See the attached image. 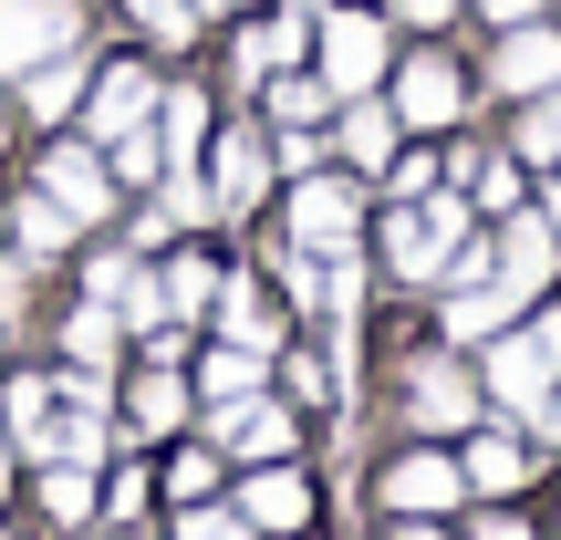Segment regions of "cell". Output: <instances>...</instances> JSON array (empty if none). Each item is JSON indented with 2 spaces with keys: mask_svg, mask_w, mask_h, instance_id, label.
<instances>
[{
  "mask_svg": "<svg viewBox=\"0 0 561 540\" xmlns=\"http://www.w3.org/2000/svg\"><path fill=\"white\" fill-rule=\"evenodd\" d=\"M229 333H240V343H271V301L261 291H229Z\"/></svg>",
  "mask_w": 561,
  "mask_h": 540,
  "instance_id": "cell-34",
  "label": "cell"
},
{
  "mask_svg": "<svg viewBox=\"0 0 561 540\" xmlns=\"http://www.w3.org/2000/svg\"><path fill=\"white\" fill-rule=\"evenodd\" d=\"M83 115H94V136H104V146H115V136H125V125H146V115H157V83H146V73H136V62H115V73H104V83H94V104H83Z\"/></svg>",
  "mask_w": 561,
  "mask_h": 540,
  "instance_id": "cell-9",
  "label": "cell"
},
{
  "mask_svg": "<svg viewBox=\"0 0 561 540\" xmlns=\"http://www.w3.org/2000/svg\"><path fill=\"white\" fill-rule=\"evenodd\" d=\"M21 240H32V250H62V240H73V219H62L53 198H32V208H21Z\"/></svg>",
  "mask_w": 561,
  "mask_h": 540,
  "instance_id": "cell-30",
  "label": "cell"
},
{
  "mask_svg": "<svg viewBox=\"0 0 561 540\" xmlns=\"http://www.w3.org/2000/svg\"><path fill=\"white\" fill-rule=\"evenodd\" d=\"M468 240V219H458V198H437V208H405L396 229H385V261H396L405 280H447V250Z\"/></svg>",
  "mask_w": 561,
  "mask_h": 540,
  "instance_id": "cell-4",
  "label": "cell"
},
{
  "mask_svg": "<svg viewBox=\"0 0 561 540\" xmlns=\"http://www.w3.org/2000/svg\"><path fill=\"white\" fill-rule=\"evenodd\" d=\"M458 468H447V458H405V468H385V499H396V509H447V499H458Z\"/></svg>",
  "mask_w": 561,
  "mask_h": 540,
  "instance_id": "cell-13",
  "label": "cell"
},
{
  "mask_svg": "<svg viewBox=\"0 0 561 540\" xmlns=\"http://www.w3.org/2000/svg\"><path fill=\"white\" fill-rule=\"evenodd\" d=\"M83 11L73 0H0V73H32L42 53H73Z\"/></svg>",
  "mask_w": 561,
  "mask_h": 540,
  "instance_id": "cell-2",
  "label": "cell"
},
{
  "mask_svg": "<svg viewBox=\"0 0 561 540\" xmlns=\"http://www.w3.org/2000/svg\"><path fill=\"white\" fill-rule=\"evenodd\" d=\"M343 157H354V166H385V157H396V104L354 94V115H343Z\"/></svg>",
  "mask_w": 561,
  "mask_h": 540,
  "instance_id": "cell-17",
  "label": "cell"
},
{
  "mask_svg": "<svg viewBox=\"0 0 561 540\" xmlns=\"http://www.w3.org/2000/svg\"><path fill=\"white\" fill-rule=\"evenodd\" d=\"M354 229H364L354 187L312 177V187H301V198H291V240H301V250H343V240H354Z\"/></svg>",
  "mask_w": 561,
  "mask_h": 540,
  "instance_id": "cell-7",
  "label": "cell"
},
{
  "mask_svg": "<svg viewBox=\"0 0 561 540\" xmlns=\"http://www.w3.org/2000/svg\"><path fill=\"white\" fill-rule=\"evenodd\" d=\"M11 426H21V447L32 458H83L94 468L104 458V426H94V395H62V384H11Z\"/></svg>",
  "mask_w": 561,
  "mask_h": 540,
  "instance_id": "cell-1",
  "label": "cell"
},
{
  "mask_svg": "<svg viewBox=\"0 0 561 540\" xmlns=\"http://www.w3.org/2000/svg\"><path fill=\"white\" fill-rule=\"evenodd\" d=\"M489 11H500V21H541V0H489Z\"/></svg>",
  "mask_w": 561,
  "mask_h": 540,
  "instance_id": "cell-36",
  "label": "cell"
},
{
  "mask_svg": "<svg viewBox=\"0 0 561 540\" xmlns=\"http://www.w3.org/2000/svg\"><path fill=\"white\" fill-rule=\"evenodd\" d=\"M187 11H229V0H187Z\"/></svg>",
  "mask_w": 561,
  "mask_h": 540,
  "instance_id": "cell-41",
  "label": "cell"
},
{
  "mask_svg": "<svg viewBox=\"0 0 561 540\" xmlns=\"http://www.w3.org/2000/svg\"><path fill=\"white\" fill-rule=\"evenodd\" d=\"M322 94H333V83H280L271 115H280V125H312V115H322Z\"/></svg>",
  "mask_w": 561,
  "mask_h": 540,
  "instance_id": "cell-32",
  "label": "cell"
},
{
  "mask_svg": "<svg viewBox=\"0 0 561 540\" xmlns=\"http://www.w3.org/2000/svg\"><path fill=\"white\" fill-rule=\"evenodd\" d=\"M520 468H530V458H520L510 437H479V447H468V468H458V479H468V489H520Z\"/></svg>",
  "mask_w": 561,
  "mask_h": 540,
  "instance_id": "cell-21",
  "label": "cell"
},
{
  "mask_svg": "<svg viewBox=\"0 0 561 540\" xmlns=\"http://www.w3.org/2000/svg\"><path fill=\"white\" fill-rule=\"evenodd\" d=\"M396 11H405V21H447V0H396Z\"/></svg>",
  "mask_w": 561,
  "mask_h": 540,
  "instance_id": "cell-37",
  "label": "cell"
},
{
  "mask_svg": "<svg viewBox=\"0 0 561 540\" xmlns=\"http://www.w3.org/2000/svg\"><path fill=\"white\" fill-rule=\"evenodd\" d=\"M178 416H187V384L178 375H146L136 384V426H178Z\"/></svg>",
  "mask_w": 561,
  "mask_h": 540,
  "instance_id": "cell-27",
  "label": "cell"
},
{
  "mask_svg": "<svg viewBox=\"0 0 561 540\" xmlns=\"http://www.w3.org/2000/svg\"><path fill=\"white\" fill-rule=\"evenodd\" d=\"M510 301H520L510 280H458V291H447V333H500Z\"/></svg>",
  "mask_w": 561,
  "mask_h": 540,
  "instance_id": "cell-16",
  "label": "cell"
},
{
  "mask_svg": "<svg viewBox=\"0 0 561 540\" xmlns=\"http://www.w3.org/2000/svg\"><path fill=\"white\" fill-rule=\"evenodd\" d=\"M500 280H510V291H541V280H551V261H561V240H551V219H510V240H500Z\"/></svg>",
  "mask_w": 561,
  "mask_h": 540,
  "instance_id": "cell-12",
  "label": "cell"
},
{
  "mask_svg": "<svg viewBox=\"0 0 561 540\" xmlns=\"http://www.w3.org/2000/svg\"><path fill=\"white\" fill-rule=\"evenodd\" d=\"M178 540H250V520H240V509H187Z\"/></svg>",
  "mask_w": 561,
  "mask_h": 540,
  "instance_id": "cell-31",
  "label": "cell"
},
{
  "mask_svg": "<svg viewBox=\"0 0 561 540\" xmlns=\"http://www.w3.org/2000/svg\"><path fill=\"white\" fill-rule=\"evenodd\" d=\"M42 509H53V520H83V509H94V479H83V458H53V479H42Z\"/></svg>",
  "mask_w": 561,
  "mask_h": 540,
  "instance_id": "cell-22",
  "label": "cell"
},
{
  "mask_svg": "<svg viewBox=\"0 0 561 540\" xmlns=\"http://www.w3.org/2000/svg\"><path fill=\"white\" fill-rule=\"evenodd\" d=\"M458 104H468L458 62L416 53V62H405V73H396V115H405V125H458Z\"/></svg>",
  "mask_w": 561,
  "mask_h": 540,
  "instance_id": "cell-5",
  "label": "cell"
},
{
  "mask_svg": "<svg viewBox=\"0 0 561 540\" xmlns=\"http://www.w3.org/2000/svg\"><path fill=\"white\" fill-rule=\"evenodd\" d=\"M396 540H437V530H396Z\"/></svg>",
  "mask_w": 561,
  "mask_h": 540,
  "instance_id": "cell-43",
  "label": "cell"
},
{
  "mask_svg": "<svg viewBox=\"0 0 561 540\" xmlns=\"http://www.w3.org/2000/svg\"><path fill=\"white\" fill-rule=\"evenodd\" d=\"M157 157H167V146L146 136V125H125V136H115V166H125V177H157Z\"/></svg>",
  "mask_w": 561,
  "mask_h": 540,
  "instance_id": "cell-33",
  "label": "cell"
},
{
  "mask_svg": "<svg viewBox=\"0 0 561 540\" xmlns=\"http://www.w3.org/2000/svg\"><path fill=\"white\" fill-rule=\"evenodd\" d=\"M219 437L229 447H240V458H280V447H291V416H280V405H229V416H219Z\"/></svg>",
  "mask_w": 561,
  "mask_h": 540,
  "instance_id": "cell-15",
  "label": "cell"
},
{
  "mask_svg": "<svg viewBox=\"0 0 561 540\" xmlns=\"http://www.w3.org/2000/svg\"><path fill=\"white\" fill-rule=\"evenodd\" d=\"M541 437H561V384H551V395H541Z\"/></svg>",
  "mask_w": 561,
  "mask_h": 540,
  "instance_id": "cell-38",
  "label": "cell"
},
{
  "mask_svg": "<svg viewBox=\"0 0 561 540\" xmlns=\"http://www.w3.org/2000/svg\"><path fill=\"white\" fill-rule=\"evenodd\" d=\"M125 11H136L157 42H187V32H198V11H187V0H125Z\"/></svg>",
  "mask_w": 561,
  "mask_h": 540,
  "instance_id": "cell-29",
  "label": "cell"
},
{
  "mask_svg": "<svg viewBox=\"0 0 561 540\" xmlns=\"http://www.w3.org/2000/svg\"><path fill=\"white\" fill-rule=\"evenodd\" d=\"M42 198H53L62 208V219H104V208H115V187H104V157H83V146H62V157L53 166H42Z\"/></svg>",
  "mask_w": 561,
  "mask_h": 540,
  "instance_id": "cell-6",
  "label": "cell"
},
{
  "mask_svg": "<svg viewBox=\"0 0 561 540\" xmlns=\"http://www.w3.org/2000/svg\"><path fill=\"white\" fill-rule=\"evenodd\" d=\"M104 343H115V312H104V301H94V312L73 322V364H104Z\"/></svg>",
  "mask_w": 561,
  "mask_h": 540,
  "instance_id": "cell-35",
  "label": "cell"
},
{
  "mask_svg": "<svg viewBox=\"0 0 561 540\" xmlns=\"http://www.w3.org/2000/svg\"><path fill=\"white\" fill-rule=\"evenodd\" d=\"M520 157H530V166H541V157H561V83H551L541 104H520Z\"/></svg>",
  "mask_w": 561,
  "mask_h": 540,
  "instance_id": "cell-23",
  "label": "cell"
},
{
  "mask_svg": "<svg viewBox=\"0 0 561 540\" xmlns=\"http://www.w3.org/2000/svg\"><path fill=\"white\" fill-rule=\"evenodd\" d=\"M468 416H479V384H468L458 364H416V426H447V437H458Z\"/></svg>",
  "mask_w": 561,
  "mask_h": 540,
  "instance_id": "cell-11",
  "label": "cell"
},
{
  "mask_svg": "<svg viewBox=\"0 0 561 540\" xmlns=\"http://www.w3.org/2000/svg\"><path fill=\"white\" fill-rule=\"evenodd\" d=\"M198 384H208V395H219V405L261 395V343H229V354H208V364H198Z\"/></svg>",
  "mask_w": 561,
  "mask_h": 540,
  "instance_id": "cell-18",
  "label": "cell"
},
{
  "mask_svg": "<svg viewBox=\"0 0 561 540\" xmlns=\"http://www.w3.org/2000/svg\"><path fill=\"white\" fill-rule=\"evenodd\" d=\"M479 540H530V530H520V520H489V530H479Z\"/></svg>",
  "mask_w": 561,
  "mask_h": 540,
  "instance_id": "cell-40",
  "label": "cell"
},
{
  "mask_svg": "<svg viewBox=\"0 0 561 540\" xmlns=\"http://www.w3.org/2000/svg\"><path fill=\"white\" fill-rule=\"evenodd\" d=\"M21 83H32V115H73V94H83V73H73V53H42L32 73H21Z\"/></svg>",
  "mask_w": 561,
  "mask_h": 540,
  "instance_id": "cell-19",
  "label": "cell"
},
{
  "mask_svg": "<svg viewBox=\"0 0 561 540\" xmlns=\"http://www.w3.org/2000/svg\"><path fill=\"white\" fill-rule=\"evenodd\" d=\"M240 520H261V530H301V520H312V489H301L291 468H271V479H250Z\"/></svg>",
  "mask_w": 561,
  "mask_h": 540,
  "instance_id": "cell-14",
  "label": "cell"
},
{
  "mask_svg": "<svg viewBox=\"0 0 561 540\" xmlns=\"http://www.w3.org/2000/svg\"><path fill=\"white\" fill-rule=\"evenodd\" d=\"M291 53H301V21H271V32L240 42V73H271V62H291Z\"/></svg>",
  "mask_w": 561,
  "mask_h": 540,
  "instance_id": "cell-26",
  "label": "cell"
},
{
  "mask_svg": "<svg viewBox=\"0 0 561 540\" xmlns=\"http://www.w3.org/2000/svg\"><path fill=\"white\" fill-rule=\"evenodd\" d=\"M500 83H510V94H551V83H561V32L510 21V42H500Z\"/></svg>",
  "mask_w": 561,
  "mask_h": 540,
  "instance_id": "cell-8",
  "label": "cell"
},
{
  "mask_svg": "<svg viewBox=\"0 0 561 540\" xmlns=\"http://www.w3.org/2000/svg\"><path fill=\"white\" fill-rule=\"evenodd\" d=\"M198 136H208V115H198V94H167V157H198Z\"/></svg>",
  "mask_w": 561,
  "mask_h": 540,
  "instance_id": "cell-28",
  "label": "cell"
},
{
  "mask_svg": "<svg viewBox=\"0 0 561 540\" xmlns=\"http://www.w3.org/2000/svg\"><path fill=\"white\" fill-rule=\"evenodd\" d=\"M541 354H551V375H561V312H551V322H541Z\"/></svg>",
  "mask_w": 561,
  "mask_h": 540,
  "instance_id": "cell-39",
  "label": "cell"
},
{
  "mask_svg": "<svg viewBox=\"0 0 561 540\" xmlns=\"http://www.w3.org/2000/svg\"><path fill=\"white\" fill-rule=\"evenodd\" d=\"M489 384H500V405H520V416H541V395H551V354L541 343H500V354H489Z\"/></svg>",
  "mask_w": 561,
  "mask_h": 540,
  "instance_id": "cell-10",
  "label": "cell"
},
{
  "mask_svg": "<svg viewBox=\"0 0 561 540\" xmlns=\"http://www.w3.org/2000/svg\"><path fill=\"white\" fill-rule=\"evenodd\" d=\"M115 312H125V322H146V333H157V312H167V280H146L136 261H125V280H115Z\"/></svg>",
  "mask_w": 561,
  "mask_h": 540,
  "instance_id": "cell-25",
  "label": "cell"
},
{
  "mask_svg": "<svg viewBox=\"0 0 561 540\" xmlns=\"http://www.w3.org/2000/svg\"><path fill=\"white\" fill-rule=\"evenodd\" d=\"M198 301H219V261H198V250H187V261L167 271V312H198Z\"/></svg>",
  "mask_w": 561,
  "mask_h": 540,
  "instance_id": "cell-24",
  "label": "cell"
},
{
  "mask_svg": "<svg viewBox=\"0 0 561 540\" xmlns=\"http://www.w3.org/2000/svg\"><path fill=\"white\" fill-rule=\"evenodd\" d=\"M322 83H333L343 104L375 94V83H385V21H364V11H333V21H322Z\"/></svg>",
  "mask_w": 561,
  "mask_h": 540,
  "instance_id": "cell-3",
  "label": "cell"
},
{
  "mask_svg": "<svg viewBox=\"0 0 561 540\" xmlns=\"http://www.w3.org/2000/svg\"><path fill=\"white\" fill-rule=\"evenodd\" d=\"M261 177H271V166H261V146H250V136H229V146H219V208H250V198H261Z\"/></svg>",
  "mask_w": 561,
  "mask_h": 540,
  "instance_id": "cell-20",
  "label": "cell"
},
{
  "mask_svg": "<svg viewBox=\"0 0 561 540\" xmlns=\"http://www.w3.org/2000/svg\"><path fill=\"white\" fill-rule=\"evenodd\" d=\"M0 489H11V447H0Z\"/></svg>",
  "mask_w": 561,
  "mask_h": 540,
  "instance_id": "cell-42",
  "label": "cell"
}]
</instances>
